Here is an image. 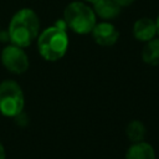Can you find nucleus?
<instances>
[{
  "mask_svg": "<svg viewBox=\"0 0 159 159\" xmlns=\"http://www.w3.org/2000/svg\"><path fill=\"white\" fill-rule=\"evenodd\" d=\"M127 135L129 138L130 142L133 143H138V142H142L145 137V133H147V129L144 127V124L140 122V120H132L128 125H127Z\"/></svg>",
  "mask_w": 159,
  "mask_h": 159,
  "instance_id": "9b49d317",
  "label": "nucleus"
},
{
  "mask_svg": "<svg viewBox=\"0 0 159 159\" xmlns=\"http://www.w3.org/2000/svg\"><path fill=\"white\" fill-rule=\"evenodd\" d=\"M84 1H88V2H94L96 0H84Z\"/></svg>",
  "mask_w": 159,
  "mask_h": 159,
  "instance_id": "2eb2a0df",
  "label": "nucleus"
},
{
  "mask_svg": "<svg viewBox=\"0 0 159 159\" xmlns=\"http://www.w3.org/2000/svg\"><path fill=\"white\" fill-rule=\"evenodd\" d=\"M1 63L7 71L16 75H21L29 68V57L22 50V47L11 43L2 48Z\"/></svg>",
  "mask_w": 159,
  "mask_h": 159,
  "instance_id": "39448f33",
  "label": "nucleus"
},
{
  "mask_svg": "<svg viewBox=\"0 0 159 159\" xmlns=\"http://www.w3.org/2000/svg\"><path fill=\"white\" fill-rule=\"evenodd\" d=\"M40 20L36 12L31 9L19 10L9 24L7 36L12 45L20 47L30 46L39 36Z\"/></svg>",
  "mask_w": 159,
  "mask_h": 159,
  "instance_id": "f257e3e1",
  "label": "nucleus"
},
{
  "mask_svg": "<svg viewBox=\"0 0 159 159\" xmlns=\"http://www.w3.org/2000/svg\"><path fill=\"white\" fill-rule=\"evenodd\" d=\"M133 35L137 40L148 42L157 35V25L149 17H142L133 25Z\"/></svg>",
  "mask_w": 159,
  "mask_h": 159,
  "instance_id": "0eeeda50",
  "label": "nucleus"
},
{
  "mask_svg": "<svg viewBox=\"0 0 159 159\" xmlns=\"http://www.w3.org/2000/svg\"><path fill=\"white\" fill-rule=\"evenodd\" d=\"M65 21H57L56 25L47 27L37 36V50L46 61H57L62 58L68 48V36L65 30Z\"/></svg>",
  "mask_w": 159,
  "mask_h": 159,
  "instance_id": "f03ea898",
  "label": "nucleus"
},
{
  "mask_svg": "<svg viewBox=\"0 0 159 159\" xmlns=\"http://www.w3.org/2000/svg\"><path fill=\"white\" fill-rule=\"evenodd\" d=\"M133 1H134V0H114V2H116L117 5H119L120 7H122V6H129Z\"/></svg>",
  "mask_w": 159,
  "mask_h": 159,
  "instance_id": "f8f14e48",
  "label": "nucleus"
},
{
  "mask_svg": "<svg viewBox=\"0 0 159 159\" xmlns=\"http://www.w3.org/2000/svg\"><path fill=\"white\" fill-rule=\"evenodd\" d=\"M125 159H155V152L153 147L145 142L133 143L127 150Z\"/></svg>",
  "mask_w": 159,
  "mask_h": 159,
  "instance_id": "1a4fd4ad",
  "label": "nucleus"
},
{
  "mask_svg": "<svg viewBox=\"0 0 159 159\" xmlns=\"http://www.w3.org/2000/svg\"><path fill=\"white\" fill-rule=\"evenodd\" d=\"M25 104V97L21 87L12 80H5L0 83V113L5 117L19 116Z\"/></svg>",
  "mask_w": 159,
  "mask_h": 159,
  "instance_id": "20e7f679",
  "label": "nucleus"
},
{
  "mask_svg": "<svg viewBox=\"0 0 159 159\" xmlns=\"http://www.w3.org/2000/svg\"><path fill=\"white\" fill-rule=\"evenodd\" d=\"M5 157H6V154H5V148L2 147V144H1V142H0V159H5Z\"/></svg>",
  "mask_w": 159,
  "mask_h": 159,
  "instance_id": "ddd939ff",
  "label": "nucleus"
},
{
  "mask_svg": "<svg viewBox=\"0 0 159 159\" xmlns=\"http://www.w3.org/2000/svg\"><path fill=\"white\" fill-rule=\"evenodd\" d=\"M94 5V14L98 15L101 19L111 20L119 15L120 6L114 2V0H96Z\"/></svg>",
  "mask_w": 159,
  "mask_h": 159,
  "instance_id": "6e6552de",
  "label": "nucleus"
},
{
  "mask_svg": "<svg viewBox=\"0 0 159 159\" xmlns=\"http://www.w3.org/2000/svg\"><path fill=\"white\" fill-rule=\"evenodd\" d=\"M155 25H157V34L159 35V15L157 17V21H155Z\"/></svg>",
  "mask_w": 159,
  "mask_h": 159,
  "instance_id": "4468645a",
  "label": "nucleus"
},
{
  "mask_svg": "<svg viewBox=\"0 0 159 159\" xmlns=\"http://www.w3.org/2000/svg\"><path fill=\"white\" fill-rule=\"evenodd\" d=\"M65 24L75 32L83 35L89 34L96 25V15L93 9L81 1L70 2L63 11Z\"/></svg>",
  "mask_w": 159,
  "mask_h": 159,
  "instance_id": "7ed1b4c3",
  "label": "nucleus"
},
{
  "mask_svg": "<svg viewBox=\"0 0 159 159\" xmlns=\"http://www.w3.org/2000/svg\"><path fill=\"white\" fill-rule=\"evenodd\" d=\"M91 34H92L93 40L99 46H104V47L113 46L118 41V37H119L118 29L109 22L96 24L94 27L92 29Z\"/></svg>",
  "mask_w": 159,
  "mask_h": 159,
  "instance_id": "423d86ee",
  "label": "nucleus"
},
{
  "mask_svg": "<svg viewBox=\"0 0 159 159\" xmlns=\"http://www.w3.org/2000/svg\"><path fill=\"white\" fill-rule=\"evenodd\" d=\"M142 58L147 65H159V39H152L142 50Z\"/></svg>",
  "mask_w": 159,
  "mask_h": 159,
  "instance_id": "9d476101",
  "label": "nucleus"
}]
</instances>
